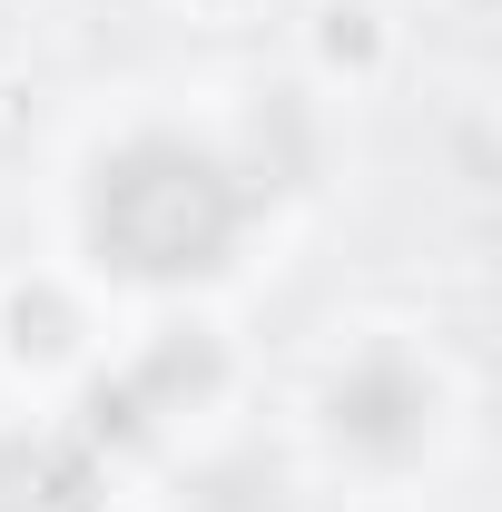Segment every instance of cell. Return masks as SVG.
Returning <instances> with one entry per match:
<instances>
[{"mask_svg": "<svg viewBox=\"0 0 502 512\" xmlns=\"http://www.w3.org/2000/svg\"><path fill=\"white\" fill-rule=\"evenodd\" d=\"M276 188L256 178L247 138L178 109H119L69 158V266L109 306H207L247 276Z\"/></svg>", "mask_w": 502, "mask_h": 512, "instance_id": "cell-1", "label": "cell"}, {"mask_svg": "<svg viewBox=\"0 0 502 512\" xmlns=\"http://www.w3.org/2000/svg\"><path fill=\"white\" fill-rule=\"evenodd\" d=\"M473 434V375L453 365L434 325L355 316L315 345L286 404V444L335 503H414L463 463Z\"/></svg>", "mask_w": 502, "mask_h": 512, "instance_id": "cell-2", "label": "cell"}, {"mask_svg": "<svg viewBox=\"0 0 502 512\" xmlns=\"http://www.w3.org/2000/svg\"><path fill=\"white\" fill-rule=\"evenodd\" d=\"M256 394V355L217 306H138L109 325V355L79 375L60 414L109 453V463H178V453L217 444Z\"/></svg>", "mask_w": 502, "mask_h": 512, "instance_id": "cell-3", "label": "cell"}, {"mask_svg": "<svg viewBox=\"0 0 502 512\" xmlns=\"http://www.w3.org/2000/svg\"><path fill=\"white\" fill-rule=\"evenodd\" d=\"M109 296L69 266V256H30L0 276V394L10 404H69L79 375L109 355Z\"/></svg>", "mask_w": 502, "mask_h": 512, "instance_id": "cell-4", "label": "cell"}, {"mask_svg": "<svg viewBox=\"0 0 502 512\" xmlns=\"http://www.w3.org/2000/svg\"><path fill=\"white\" fill-rule=\"evenodd\" d=\"M0 512H119V463L60 404H0Z\"/></svg>", "mask_w": 502, "mask_h": 512, "instance_id": "cell-5", "label": "cell"}, {"mask_svg": "<svg viewBox=\"0 0 502 512\" xmlns=\"http://www.w3.org/2000/svg\"><path fill=\"white\" fill-rule=\"evenodd\" d=\"M286 50L315 99H375L404 69V20H394V0H296Z\"/></svg>", "mask_w": 502, "mask_h": 512, "instance_id": "cell-6", "label": "cell"}, {"mask_svg": "<svg viewBox=\"0 0 502 512\" xmlns=\"http://www.w3.org/2000/svg\"><path fill=\"white\" fill-rule=\"evenodd\" d=\"M178 20H197V30H247V20H266L276 0H168Z\"/></svg>", "mask_w": 502, "mask_h": 512, "instance_id": "cell-7", "label": "cell"}, {"mask_svg": "<svg viewBox=\"0 0 502 512\" xmlns=\"http://www.w3.org/2000/svg\"><path fill=\"white\" fill-rule=\"evenodd\" d=\"M434 10H443V20H463V30H483V20H493L502 0H434Z\"/></svg>", "mask_w": 502, "mask_h": 512, "instance_id": "cell-8", "label": "cell"}]
</instances>
